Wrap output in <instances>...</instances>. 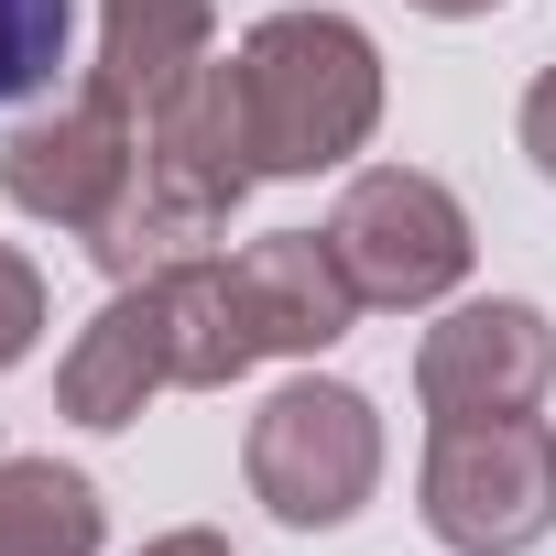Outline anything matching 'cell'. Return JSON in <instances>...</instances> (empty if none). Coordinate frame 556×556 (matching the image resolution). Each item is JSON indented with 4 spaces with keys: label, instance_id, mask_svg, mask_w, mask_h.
Returning <instances> with one entry per match:
<instances>
[{
    "label": "cell",
    "instance_id": "cell-1",
    "mask_svg": "<svg viewBox=\"0 0 556 556\" xmlns=\"http://www.w3.org/2000/svg\"><path fill=\"white\" fill-rule=\"evenodd\" d=\"M251 131H240V66H186L164 99H142V175L131 197L99 218V273L110 285H142L164 262H197L240 197H251Z\"/></svg>",
    "mask_w": 556,
    "mask_h": 556
},
{
    "label": "cell",
    "instance_id": "cell-2",
    "mask_svg": "<svg viewBox=\"0 0 556 556\" xmlns=\"http://www.w3.org/2000/svg\"><path fill=\"white\" fill-rule=\"evenodd\" d=\"M229 66H240L251 175H328L382 121V55L339 12H273V23H251V45Z\"/></svg>",
    "mask_w": 556,
    "mask_h": 556
},
{
    "label": "cell",
    "instance_id": "cell-3",
    "mask_svg": "<svg viewBox=\"0 0 556 556\" xmlns=\"http://www.w3.org/2000/svg\"><path fill=\"white\" fill-rule=\"evenodd\" d=\"M426 534L447 556H523L556 534V426L534 415H469L426 437Z\"/></svg>",
    "mask_w": 556,
    "mask_h": 556
},
{
    "label": "cell",
    "instance_id": "cell-4",
    "mask_svg": "<svg viewBox=\"0 0 556 556\" xmlns=\"http://www.w3.org/2000/svg\"><path fill=\"white\" fill-rule=\"evenodd\" d=\"M240 469H251V502H262L273 523L328 534V523H350V513L382 491V415H371V393L306 371V382H285V393L251 415Z\"/></svg>",
    "mask_w": 556,
    "mask_h": 556
},
{
    "label": "cell",
    "instance_id": "cell-5",
    "mask_svg": "<svg viewBox=\"0 0 556 556\" xmlns=\"http://www.w3.org/2000/svg\"><path fill=\"white\" fill-rule=\"evenodd\" d=\"M328 251H339V273H350L361 306L415 317V306H437V295L469 285V251H480V240H469V207H458L437 175L371 164V175H350V197H339V218H328Z\"/></svg>",
    "mask_w": 556,
    "mask_h": 556
},
{
    "label": "cell",
    "instance_id": "cell-6",
    "mask_svg": "<svg viewBox=\"0 0 556 556\" xmlns=\"http://www.w3.org/2000/svg\"><path fill=\"white\" fill-rule=\"evenodd\" d=\"M131 175H142V110L110 99L99 77L0 142V197L23 218H55L66 240H99V218L131 197Z\"/></svg>",
    "mask_w": 556,
    "mask_h": 556
},
{
    "label": "cell",
    "instance_id": "cell-7",
    "mask_svg": "<svg viewBox=\"0 0 556 556\" xmlns=\"http://www.w3.org/2000/svg\"><path fill=\"white\" fill-rule=\"evenodd\" d=\"M556 382V328L545 306L523 295H480V306H447L415 350V404L437 426H469V415H534Z\"/></svg>",
    "mask_w": 556,
    "mask_h": 556
},
{
    "label": "cell",
    "instance_id": "cell-8",
    "mask_svg": "<svg viewBox=\"0 0 556 556\" xmlns=\"http://www.w3.org/2000/svg\"><path fill=\"white\" fill-rule=\"evenodd\" d=\"M229 306H240V328H251L262 361H317V350L350 339V317H361L328 229H273V240L229 251Z\"/></svg>",
    "mask_w": 556,
    "mask_h": 556
},
{
    "label": "cell",
    "instance_id": "cell-9",
    "mask_svg": "<svg viewBox=\"0 0 556 556\" xmlns=\"http://www.w3.org/2000/svg\"><path fill=\"white\" fill-rule=\"evenodd\" d=\"M153 393H186L175 382V306H164V273H142V285H121L88 328H77V350H66V371H55V404L77 415V426H131Z\"/></svg>",
    "mask_w": 556,
    "mask_h": 556
},
{
    "label": "cell",
    "instance_id": "cell-10",
    "mask_svg": "<svg viewBox=\"0 0 556 556\" xmlns=\"http://www.w3.org/2000/svg\"><path fill=\"white\" fill-rule=\"evenodd\" d=\"M207 0H99V88L110 99H164L186 66H207Z\"/></svg>",
    "mask_w": 556,
    "mask_h": 556
},
{
    "label": "cell",
    "instance_id": "cell-11",
    "mask_svg": "<svg viewBox=\"0 0 556 556\" xmlns=\"http://www.w3.org/2000/svg\"><path fill=\"white\" fill-rule=\"evenodd\" d=\"M0 556H99V480L55 458H0Z\"/></svg>",
    "mask_w": 556,
    "mask_h": 556
},
{
    "label": "cell",
    "instance_id": "cell-12",
    "mask_svg": "<svg viewBox=\"0 0 556 556\" xmlns=\"http://www.w3.org/2000/svg\"><path fill=\"white\" fill-rule=\"evenodd\" d=\"M164 306H175V382L186 393H218V382H240L262 350H251V328H240V306H229V262H164Z\"/></svg>",
    "mask_w": 556,
    "mask_h": 556
},
{
    "label": "cell",
    "instance_id": "cell-13",
    "mask_svg": "<svg viewBox=\"0 0 556 556\" xmlns=\"http://www.w3.org/2000/svg\"><path fill=\"white\" fill-rule=\"evenodd\" d=\"M66 45H77V0H0V110L45 99Z\"/></svg>",
    "mask_w": 556,
    "mask_h": 556
},
{
    "label": "cell",
    "instance_id": "cell-14",
    "mask_svg": "<svg viewBox=\"0 0 556 556\" xmlns=\"http://www.w3.org/2000/svg\"><path fill=\"white\" fill-rule=\"evenodd\" d=\"M34 339H45V273L0 240V371L12 361H34Z\"/></svg>",
    "mask_w": 556,
    "mask_h": 556
},
{
    "label": "cell",
    "instance_id": "cell-15",
    "mask_svg": "<svg viewBox=\"0 0 556 556\" xmlns=\"http://www.w3.org/2000/svg\"><path fill=\"white\" fill-rule=\"evenodd\" d=\"M523 153H534V175L556 186V66L523 88Z\"/></svg>",
    "mask_w": 556,
    "mask_h": 556
},
{
    "label": "cell",
    "instance_id": "cell-16",
    "mask_svg": "<svg viewBox=\"0 0 556 556\" xmlns=\"http://www.w3.org/2000/svg\"><path fill=\"white\" fill-rule=\"evenodd\" d=\"M142 556H229V534H207V523H175V534H153Z\"/></svg>",
    "mask_w": 556,
    "mask_h": 556
},
{
    "label": "cell",
    "instance_id": "cell-17",
    "mask_svg": "<svg viewBox=\"0 0 556 556\" xmlns=\"http://www.w3.org/2000/svg\"><path fill=\"white\" fill-rule=\"evenodd\" d=\"M415 12H437V23H469V12H502V0H415Z\"/></svg>",
    "mask_w": 556,
    "mask_h": 556
}]
</instances>
